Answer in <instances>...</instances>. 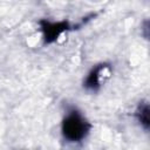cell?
<instances>
[{
	"mask_svg": "<svg viewBox=\"0 0 150 150\" xmlns=\"http://www.w3.org/2000/svg\"><path fill=\"white\" fill-rule=\"evenodd\" d=\"M68 23L64 21L50 22V21H42L41 22V30L46 42L55 41L63 32L67 30Z\"/></svg>",
	"mask_w": 150,
	"mask_h": 150,
	"instance_id": "obj_2",
	"label": "cell"
},
{
	"mask_svg": "<svg viewBox=\"0 0 150 150\" xmlns=\"http://www.w3.org/2000/svg\"><path fill=\"white\" fill-rule=\"evenodd\" d=\"M107 68H108V66H105L103 63L95 66L84 79V82H83L84 88H87L88 90H93V91L97 90L102 82V75L105 73Z\"/></svg>",
	"mask_w": 150,
	"mask_h": 150,
	"instance_id": "obj_3",
	"label": "cell"
},
{
	"mask_svg": "<svg viewBox=\"0 0 150 150\" xmlns=\"http://www.w3.org/2000/svg\"><path fill=\"white\" fill-rule=\"evenodd\" d=\"M135 116L137 118V121L139 122V124L148 130L149 129V105L148 103H141L138 105V108L136 109Z\"/></svg>",
	"mask_w": 150,
	"mask_h": 150,
	"instance_id": "obj_4",
	"label": "cell"
},
{
	"mask_svg": "<svg viewBox=\"0 0 150 150\" xmlns=\"http://www.w3.org/2000/svg\"><path fill=\"white\" fill-rule=\"evenodd\" d=\"M90 130V122L76 109L68 110L61 122V134L66 141L71 143L83 141L89 135Z\"/></svg>",
	"mask_w": 150,
	"mask_h": 150,
	"instance_id": "obj_1",
	"label": "cell"
}]
</instances>
